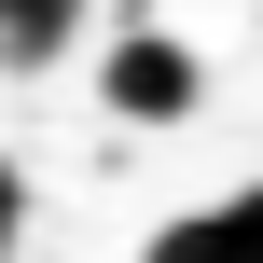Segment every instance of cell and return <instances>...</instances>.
<instances>
[{
    "label": "cell",
    "instance_id": "obj_2",
    "mask_svg": "<svg viewBox=\"0 0 263 263\" xmlns=\"http://www.w3.org/2000/svg\"><path fill=\"white\" fill-rule=\"evenodd\" d=\"M139 263H236V236H222V208H180V222H166Z\"/></svg>",
    "mask_w": 263,
    "mask_h": 263
},
{
    "label": "cell",
    "instance_id": "obj_4",
    "mask_svg": "<svg viewBox=\"0 0 263 263\" xmlns=\"http://www.w3.org/2000/svg\"><path fill=\"white\" fill-rule=\"evenodd\" d=\"M14 236H28V166L0 153V263H14Z\"/></svg>",
    "mask_w": 263,
    "mask_h": 263
},
{
    "label": "cell",
    "instance_id": "obj_3",
    "mask_svg": "<svg viewBox=\"0 0 263 263\" xmlns=\"http://www.w3.org/2000/svg\"><path fill=\"white\" fill-rule=\"evenodd\" d=\"M222 236H236V263H263V180H236V194H222Z\"/></svg>",
    "mask_w": 263,
    "mask_h": 263
},
{
    "label": "cell",
    "instance_id": "obj_1",
    "mask_svg": "<svg viewBox=\"0 0 263 263\" xmlns=\"http://www.w3.org/2000/svg\"><path fill=\"white\" fill-rule=\"evenodd\" d=\"M97 97H111L125 125H180V111L208 97V69H194V42H166V28H125V42L97 55Z\"/></svg>",
    "mask_w": 263,
    "mask_h": 263
}]
</instances>
